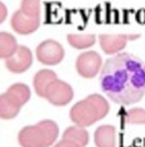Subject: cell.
I'll use <instances>...</instances> for the list:
<instances>
[{"instance_id": "cell-9", "label": "cell", "mask_w": 145, "mask_h": 147, "mask_svg": "<svg viewBox=\"0 0 145 147\" xmlns=\"http://www.w3.org/2000/svg\"><path fill=\"white\" fill-rule=\"evenodd\" d=\"M40 25V17L26 15L19 9L11 18V26L19 34H30L34 32Z\"/></svg>"}, {"instance_id": "cell-6", "label": "cell", "mask_w": 145, "mask_h": 147, "mask_svg": "<svg viewBox=\"0 0 145 147\" xmlns=\"http://www.w3.org/2000/svg\"><path fill=\"white\" fill-rule=\"evenodd\" d=\"M36 57L45 65H55L65 57L63 45L53 39H47L36 47Z\"/></svg>"}, {"instance_id": "cell-15", "label": "cell", "mask_w": 145, "mask_h": 147, "mask_svg": "<svg viewBox=\"0 0 145 147\" xmlns=\"http://www.w3.org/2000/svg\"><path fill=\"white\" fill-rule=\"evenodd\" d=\"M67 42L71 47L76 49H87L92 47L96 43V35L87 33V34H69Z\"/></svg>"}, {"instance_id": "cell-20", "label": "cell", "mask_w": 145, "mask_h": 147, "mask_svg": "<svg viewBox=\"0 0 145 147\" xmlns=\"http://www.w3.org/2000/svg\"><path fill=\"white\" fill-rule=\"evenodd\" d=\"M7 17V8L1 1H0V24L6 19Z\"/></svg>"}, {"instance_id": "cell-3", "label": "cell", "mask_w": 145, "mask_h": 147, "mask_svg": "<svg viewBox=\"0 0 145 147\" xmlns=\"http://www.w3.org/2000/svg\"><path fill=\"white\" fill-rule=\"evenodd\" d=\"M59 126L53 120H43L33 126H26L19 132L21 147H49L57 141Z\"/></svg>"}, {"instance_id": "cell-5", "label": "cell", "mask_w": 145, "mask_h": 147, "mask_svg": "<svg viewBox=\"0 0 145 147\" xmlns=\"http://www.w3.org/2000/svg\"><path fill=\"white\" fill-rule=\"evenodd\" d=\"M140 37L137 33H117V34H100L99 42L102 51L106 55H115L122 53L127 43Z\"/></svg>"}, {"instance_id": "cell-12", "label": "cell", "mask_w": 145, "mask_h": 147, "mask_svg": "<svg viewBox=\"0 0 145 147\" xmlns=\"http://www.w3.org/2000/svg\"><path fill=\"white\" fill-rule=\"evenodd\" d=\"M63 139L71 141L76 143L80 147H86L90 140L89 132L85 129V127H81L79 125L67 127L63 134Z\"/></svg>"}, {"instance_id": "cell-4", "label": "cell", "mask_w": 145, "mask_h": 147, "mask_svg": "<svg viewBox=\"0 0 145 147\" xmlns=\"http://www.w3.org/2000/svg\"><path fill=\"white\" fill-rule=\"evenodd\" d=\"M103 67L102 57L95 51L82 53L76 61V69L81 77L92 79L101 73Z\"/></svg>"}, {"instance_id": "cell-14", "label": "cell", "mask_w": 145, "mask_h": 147, "mask_svg": "<svg viewBox=\"0 0 145 147\" xmlns=\"http://www.w3.org/2000/svg\"><path fill=\"white\" fill-rule=\"evenodd\" d=\"M18 49L17 41L12 34L0 32V59H8Z\"/></svg>"}, {"instance_id": "cell-16", "label": "cell", "mask_w": 145, "mask_h": 147, "mask_svg": "<svg viewBox=\"0 0 145 147\" xmlns=\"http://www.w3.org/2000/svg\"><path fill=\"white\" fill-rule=\"evenodd\" d=\"M21 107L17 106L6 94L0 95V118L8 120L17 116Z\"/></svg>"}, {"instance_id": "cell-2", "label": "cell", "mask_w": 145, "mask_h": 147, "mask_svg": "<svg viewBox=\"0 0 145 147\" xmlns=\"http://www.w3.org/2000/svg\"><path fill=\"white\" fill-rule=\"evenodd\" d=\"M110 111V104L104 96L91 94L71 107L69 118L76 125L88 127L104 119Z\"/></svg>"}, {"instance_id": "cell-13", "label": "cell", "mask_w": 145, "mask_h": 147, "mask_svg": "<svg viewBox=\"0 0 145 147\" xmlns=\"http://www.w3.org/2000/svg\"><path fill=\"white\" fill-rule=\"evenodd\" d=\"M7 95L10 100H12L17 106L21 107L29 100L30 98V89L24 84H14L6 91Z\"/></svg>"}, {"instance_id": "cell-1", "label": "cell", "mask_w": 145, "mask_h": 147, "mask_svg": "<svg viewBox=\"0 0 145 147\" xmlns=\"http://www.w3.org/2000/svg\"><path fill=\"white\" fill-rule=\"evenodd\" d=\"M100 86L116 104H136L145 96V63L129 53L112 55L101 69Z\"/></svg>"}, {"instance_id": "cell-18", "label": "cell", "mask_w": 145, "mask_h": 147, "mask_svg": "<svg viewBox=\"0 0 145 147\" xmlns=\"http://www.w3.org/2000/svg\"><path fill=\"white\" fill-rule=\"evenodd\" d=\"M20 10L29 16L39 17L40 15V0H22Z\"/></svg>"}, {"instance_id": "cell-17", "label": "cell", "mask_w": 145, "mask_h": 147, "mask_svg": "<svg viewBox=\"0 0 145 147\" xmlns=\"http://www.w3.org/2000/svg\"><path fill=\"white\" fill-rule=\"evenodd\" d=\"M123 122L129 125H145V109L135 107L123 113Z\"/></svg>"}, {"instance_id": "cell-8", "label": "cell", "mask_w": 145, "mask_h": 147, "mask_svg": "<svg viewBox=\"0 0 145 147\" xmlns=\"http://www.w3.org/2000/svg\"><path fill=\"white\" fill-rule=\"evenodd\" d=\"M33 57L30 49L24 45H19L17 51L6 59L5 65L8 71L13 74H21L27 71L32 65Z\"/></svg>"}, {"instance_id": "cell-10", "label": "cell", "mask_w": 145, "mask_h": 147, "mask_svg": "<svg viewBox=\"0 0 145 147\" xmlns=\"http://www.w3.org/2000/svg\"><path fill=\"white\" fill-rule=\"evenodd\" d=\"M94 142L97 147H117V131L113 125H101L94 133Z\"/></svg>"}, {"instance_id": "cell-11", "label": "cell", "mask_w": 145, "mask_h": 147, "mask_svg": "<svg viewBox=\"0 0 145 147\" xmlns=\"http://www.w3.org/2000/svg\"><path fill=\"white\" fill-rule=\"evenodd\" d=\"M57 79V74L51 69H40L39 71H37L33 79V87L36 94L41 98H45L47 89Z\"/></svg>"}, {"instance_id": "cell-19", "label": "cell", "mask_w": 145, "mask_h": 147, "mask_svg": "<svg viewBox=\"0 0 145 147\" xmlns=\"http://www.w3.org/2000/svg\"><path fill=\"white\" fill-rule=\"evenodd\" d=\"M53 147H80V146L77 145L76 143L71 142V141L65 140V139H61V140L59 141Z\"/></svg>"}, {"instance_id": "cell-7", "label": "cell", "mask_w": 145, "mask_h": 147, "mask_svg": "<svg viewBox=\"0 0 145 147\" xmlns=\"http://www.w3.org/2000/svg\"><path fill=\"white\" fill-rule=\"evenodd\" d=\"M45 98L55 106H65L74 98V90L67 83L57 79L47 89Z\"/></svg>"}]
</instances>
